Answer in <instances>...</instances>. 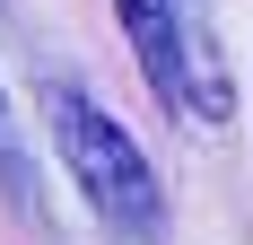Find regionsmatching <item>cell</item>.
<instances>
[{"mask_svg":"<svg viewBox=\"0 0 253 245\" xmlns=\"http://www.w3.org/2000/svg\"><path fill=\"white\" fill-rule=\"evenodd\" d=\"M44 131H52V149H61L70 184L87 193V210H96L114 237L157 245V228H166V184H157V167L140 158V140H131L123 122L105 114L87 88L44 79Z\"/></svg>","mask_w":253,"mask_h":245,"instance_id":"1","label":"cell"},{"mask_svg":"<svg viewBox=\"0 0 253 245\" xmlns=\"http://www.w3.org/2000/svg\"><path fill=\"white\" fill-rule=\"evenodd\" d=\"M114 9H123V35H131V53H140L149 88L175 105L183 122L227 131L236 122V79H227V61H218V44H210L201 9H192V0H114Z\"/></svg>","mask_w":253,"mask_h":245,"instance_id":"2","label":"cell"},{"mask_svg":"<svg viewBox=\"0 0 253 245\" xmlns=\"http://www.w3.org/2000/svg\"><path fill=\"white\" fill-rule=\"evenodd\" d=\"M0 193L18 201L26 219L44 210V193H35V158H26V131H18V114H9V88H0Z\"/></svg>","mask_w":253,"mask_h":245,"instance_id":"3","label":"cell"}]
</instances>
